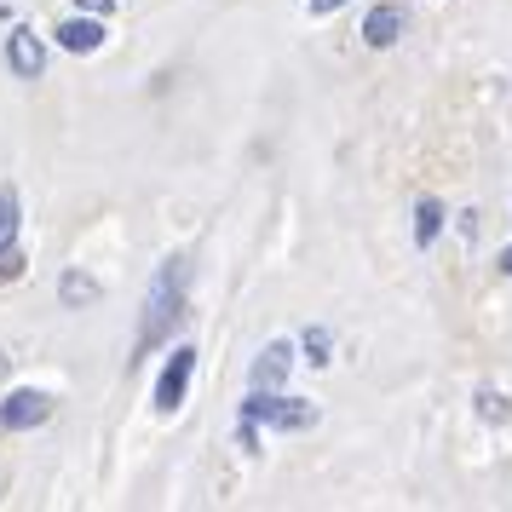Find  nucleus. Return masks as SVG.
Returning <instances> with one entry per match:
<instances>
[{
  "label": "nucleus",
  "mask_w": 512,
  "mask_h": 512,
  "mask_svg": "<svg viewBox=\"0 0 512 512\" xmlns=\"http://www.w3.org/2000/svg\"><path fill=\"white\" fill-rule=\"evenodd\" d=\"M81 12H93V18H104V12H116V0H75Z\"/></svg>",
  "instance_id": "nucleus-15"
},
{
  "label": "nucleus",
  "mask_w": 512,
  "mask_h": 512,
  "mask_svg": "<svg viewBox=\"0 0 512 512\" xmlns=\"http://www.w3.org/2000/svg\"><path fill=\"white\" fill-rule=\"evenodd\" d=\"M438 236H443V202L438 196H420L415 202V242L420 248H432Z\"/></svg>",
  "instance_id": "nucleus-10"
},
{
  "label": "nucleus",
  "mask_w": 512,
  "mask_h": 512,
  "mask_svg": "<svg viewBox=\"0 0 512 512\" xmlns=\"http://www.w3.org/2000/svg\"><path fill=\"white\" fill-rule=\"evenodd\" d=\"M52 35H58L64 52H98L104 47V24H98V18H64Z\"/></svg>",
  "instance_id": "nucleus-8"
},
{
  "label": "nucleus",
  "mask_w": 512,
  "mask_h": 512,
  "mask_svg": "<svg viewBox=\"0 0 512 512\" xmlns=\"http://www.w3.org/2000/svg\"><path fill=\"white\" fill-rule=\"evenodd\" d=\"M288 369H294V346H288V340H271V346L254 357V386L259 392H277L282 380H288Z\"/></svg>",
  "instance_id": "nucleus-7"
},
{
  "label": "nucleus",
  "mask_w": 512,
  "mask_h": 512,
  "mask_svg": "<svg viewBox=\"0 0 512 512\" xmlns=\"http://www.w3.org/2000/svg\"><path fill=\"white\" fill-rule=\"evenodd\" d=\"M52 420V397L24 386V392H12L0 403V432H35V426H47Z\"/></svg>",
  "instance_id": "nucleus-5"
},
{
  "label": "nucleus",
  "mask_w": 512,
  "mask_h": 512,
  "mask_svg": "<svg viewBox=\"0 0 512 512\" xmlns=\"http://www.w3.org/2000/svg\"><path fill=\"white\" fill-rule=\"evenodd\" d=\"M403 24H409V18H403V6H392V0H386V6H374L369 18H363V41H369L374 52H386V47H397V41H403Z\"/></svg>",
  "instance_id": "nucleus-6"
},
{
  "label": "nucleus",
  "mask_w": 512,
  "mask_h": 512,
  "mask_svg": "<svg viewBox=\"0 0 512 512\" xmlns=\"http://www.w3.org/2000/svg\"><path fill=\"white\" fill-rule=\"evenodd\" d=\"M512 409H507V397L501 392H478V420H489V426H501Z\"/></svg>",
  "instance_id": "nucleus-13"
},
{
  "label": "nucleus",
  "mask_w": 512,
  "mask_h": 512,
  "mask_svg": "<svg viewBox=\"0 0 512 512\" xmlns=\"http://www.w3.org/2000/svg\"><path fill=\"white\" fill-rule=\"evenodd\" d=\"M6 70L18 75V81H41V75H47V41L29 24H18L6 35Z\"/></svg>",
  "instance_id": "nucleus-4"
},
{
  "label": "nucleus",
  "mask_w": 512,
  "mask_h": 512,
  "mask_svg": "<svg viewBox=\"0 0 512 512\" xmlns=\"http://www.w3.org/2000/svg\"><path fill=\"white\" fill-rule=\"evenodd\" d=\"M18 231H24V202H18L12 185H0V254L18 242Z\"/></svg>",
  "instance_id": "nucleus-9"
},
{
  "label": "nucleus",
  "mask_w": 512,
  "mask_h": 512,
  "mask_svg": "<svg viewBox=\"0 0 512 512\" xmlns=\"http://www.w3.org/2000/svg\"><path fill=\"white\" fill-rule=\"evenodd\" d=\"M242 420L248 426H277V432H311L317 426V403H305V397H282V392H248L242 403Z\"/></svg>",
  "instance_id": "nucleus-2"
},
{
  "label": "nucleus",
  "mask_w": 512,
  "mask_h": 512,
  "mask_svg": "<svg viewBox=\"0 0 512 512\" xmlns=\"http://www.w3.org/2000/svg\"><path fill=\"white\" fill-rule=\"evenodd\" d=\"M328 346H334V340H328V328H305L300 351L311 357V369H328V363H334V357H328Z\"/></svg>",
  "instance_id": "nucleus-12"
},
{
  "label": "nucleus",
  "mask_w": 512,
  "mask_h": 512,
  "mask_svg": "<svg viewBox=\"0 0 512 512\" xmlns=\"http://www.w3.org/2000/svg\"><path fill=\"white\" fill-rule=\"evenodd\" d=\"M190 374H196V346H173L162 380H156V415H179V409H185Z\"/></svg>",
  "instance_id": "nucleus-3"
},
{
  "label": "nucleus",
  "mask_w": 512,
  "mask_h": 512,
  "mask_svg": "<svg viewBox=\"0 0 512 512\" xmlns=\"http://www.w3.org/2000/svg\"><path fill=\"white\" fill-rule=\"evenodd\" d=\"M58 300L70 305V311H75V305H93L98 300V282L87 277V271H64V277H58Z\"/></svg>",
  "instance_id": "nucleus-11"
},
{
  "label": "nucleus",
  "mask_w": 512,
  "mask_h": 512,
  "mask_svg": "<svg viewBox=\"0 0 512 512\" xmlns=\"http://www.w3.org/2000/svg\"><path fill=\"white\" fill-rule=\"evenodd\" d=\"M185 305H190V259L173 254L150 277V294H144V311H139V340H133V357L127 363L150 357L156 346H173V328L185 317Z\"/></svg>",
  "instance_id": "nucleus-1"
},
{
  "label": "nucleus",
  "mask_w": 512,
  "mask_h": 512,
  "mask_svg": "<svg viewBox=\"0 0 512 512\" xmlns=\"http://www.w3.org/2000/svg\"><path fill=\"white\" fill-rule=\"evenodd\" d=\"M311 6V18H328V12H340V6H351V0H305Z\"/></svg>",
  "instance_id": "nucleus-14"
},
{
  "label": "nucleus",
  "mask_w": 512,
  "mask_h": 512,
  "mask_svg": "<svg viewBox=\"0 0 512 512\" xmlns=\"http://www.w3.org/2000/svg\"><path fill=\"white\" fill-rule=\"evenodd\" d=\"M495 271H501V277H512V248H501V254H495Z\"/></svg>",
  "instance_id": "nucleus-16"
}]
</instances>
